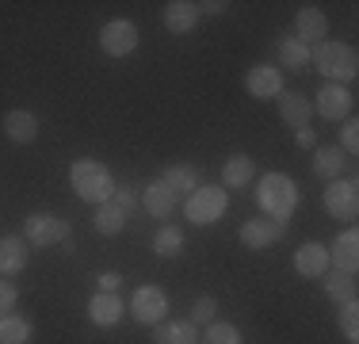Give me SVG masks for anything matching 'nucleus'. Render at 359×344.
I'll list each match as a JSON object with an SVG mask.
<instances>
[{"label":"nucleus","mask_w":359,"mask_h":344,"mask_svg":"<svg viewBox=\"0 0 359 344\" xmlns=\"http://www.w3.org/2000/svg\"><path fill=\"white\" fill-rule=\"evenodd\" d=\"M229 211V192L226 187H195L191 195L184 199V218L191 222V226H215L222 214Z\"/></svg>","instance_id":"obj_6"},{"label":"nucleus","mask_w":359,"mask_h":344,"mask_svg":"<svg viewBox=\"0 0 359 344\" xmlns=\"http://www.w3.org/2000/svg\"><path fill=\"white\" fill-rule=\"evenodd\" d=\"M15 306H20V287L8 283V279H0V317L15 314Z\"/></svg>","instance_id":"obj_34"},{"label":"nucleus","mask_w":359,"mask_h":344,"mask_svg":"<svg viewBox=\"0 0 359 344\" xmlns=\"http://www.w3.org/2000/svg\"><path fill=\"white\" fill-rule=\"evenodd\" d=\"M325 249H329V268L348 272V275L359 272V234H355V226H348L344 234H337L332 245H325Z\"/></svg>","instance_id":"obj_15"},{"label":"nucleus","mask_w":359,"mask_h":344,"mask_svg":"<svg viewBox=\"0 0 359 344\" xmlns=\"http://www.w3.org/2000/svg\"><path fill=\"white\" fill-rule=\"evenodd\" d=\"M0 131H4V138L12 145H31L39 138V115L27 107H12L4 115V123H0Z\"/></svg>","instance_id":"obj_16"},{"label":"nucleus","mask_w":359,"mask_h":344,"mask_svg":"<svg viewBox=\"0 0 359 344\" xmlns=\"http://www.w3.org/2000/svg\"><path fill=\"white\" fill-rule=\"evenodd\" d=\"M310 65H318V73L332 84H348L355 81L359 73V54L352 42H337V39H325L310 50Z\"/></svg>","instance_id":"obj_1"},{"label":"nucleus","mask_w":359,"mask_h":344,"mask_svg":"<svg viewBox=\"0 0 359 344\" xmlns=\"http://www.w3.org/2000/svg\"><path fill=\"white\" fill-rule=\"evenodd\" d=\"M256 203H260V211L268 214V218L287 222L298 206V184L287 172H264V176L256 180Z\"/></svg>","instance_id":"obj_3"},{"label":"nucleus","mask_w":359,"mask_h":344,"mask_svg":"<svg viewBox=\"0 0 359 344\" xmlns=\"http://www.w3.org/2000/svg\"><path fill=\"white\" fill-rule=\"evenodd\" d=\"M69 184H73V192L81 195L84 203H92V206L107 203L111 192L118 187L115 176H111V168L104 165V161H96V157H76L69 165Z\"/></svg>","instance_id":"obj_2"},{"label":"nucleus","mask_w":359,"mask_h":344,"mask_svg":"<svg viewBox=\"0 0 359 344\" xmlns=\"http://www.w3.org/2000/svg\"><path fill=\"white\" fill-rule=\"evenodd\" d=\"M138 206H142L145 214H153V218H161V222H165V218H172V214L180 211V199L172 195V187H168L165 180H161V176H153L149 184H145L142 192H138Z\"/></svg>","instance_id":"obj_12"},{"label":"nucleus","mask_w":359,"mask_h":344,"mask_svg":"<svg viewBox=\"0 0 359 344\" xmlns=\"http://www.w3.org/2000/svg\"><path fill=\"white\" fill-rule=\"evenodd\" d=\"M126 306L118 295H107V291H96V295L88 298V322L96 325V329H115L118 322H123Z\"/></svg>","instance_id":"obj_19"},{"label":"nucleus","mask_w":359,"mask_h":344,"mask_svg":"<svg viewBox=\"0 0 359 344\" xmlns=\"http://www.w3.org/2000/svg\"><path fill=\"white\" fill-rule=\"evenodd\" d=\"M352 107H355V96L348 84L325 81L321 92L313 96V111H318L325 123H344V119H352Z\"/></svg>","instance_id":"obj_10"},{"label":"nucleus","mask_w":359,"mask_h":344,"mask_svg":"<svg viewBox=\"0 0 359 344\" xmlns=\"http://www.w3.org/2000/svg\"><path fill=\"white\" fill-rule=\"evenodd\" d=\"M344 165H348V157H344V150H340L337 142H332V145H318V150H313V172H318L325 184H329V180H340Z\"/></svg>","instance_id":"obj_23"},{"label":"nucleus","mask_w":359,"mask_h":344,"mask_svg":"<svg viewBox=\"0 0 359 344\" xmlns=\"http://www.w3.org/2000/svg\"><path fill=\"white\" fill-rule=\"evenodd\" d=\"M294 145H302V150H318V131H310V126L294 131Z\"/></svg>","instance_id":"obj_36"},{"label":"nucleus","mask_w":359,"mask_h":344,"mask_svg":"<svg viewBox=\"0 0 359 344\" xmlns=\"http://www.w3.org/2000/svg\"><path fill=\"white\" fill-rule=\"evenodd\" d=\"M226 0H207V4H199V15H222V12H226Z\"/></svg>","instance_id":"obj_37"},{"label":"nucleus","mask_w":359,"mask_h":344,"mask_svg":"<svg viewBox=\"0 0 359 344\" xmlns=\"http://www.w3.org/2000/svg\"><path fill=\"white\" fill-rule=\"evenodd\" d=\"M153 344H199V325L165 317L161 325H153Z\"/></svg>","instance_id":"obj_25"},{"label":"nucleus","mask_w":359,"mask_h":344,"mask_svg":"<svg viewBox=\"0 0 359 344\" xmlns=\"http://www.w3.org/2000/svg\"><path fill=\"white\" fill-rule=\"evenodd\" d=\"M161 180H165L168 187H172V195L180 203L187 199V195L195 192V187H199V172H195L191 165H168L165 172H161Z\"/></svg>","instance_id":"obj_28"},{"label":"nucleus","mask_w":359,"mask_h":344,"mask_svg":"<svg viewBox=\"0 0 359 344\" xmlns=\"http://www.w3.org/2000/svg\"><path fill=\"white\" fill-rule=\"evenodd\" d=\"M279 119H283L287 126H294V131H302V126H310L313 119V103L306 100V92H279Z\"/></svg>","instance_id":"obj_21"},{"label":"nucleus","mask_w":359,"mask_h":344,"mask_svg":"<svg viewBox=\"0 0 359 344\" xmlns=\"http://www.w3.org/2000/svg\"><path fill=\"white\" fill-rule=\"evenodd\" d=\"M287 237V222H279V218H268V214H256V218H249L241 226V245L245 249H271L276 241H283Z\"/></svg>","instance_id":"obj_11"},{"label":"nucleus","mask_w":359,"mask_h":344,"mask_svg":"<svg viewBox=\"0 0 359 344\" xmlns=\"http://www.w3.org/2000/svg\"><path fill=\"white\" fill-rule=\"evenodd\" d=\"M321 206H325V214L329 218H337V222H355V214H359V187H355V180H329L325 184V192H321Z\"/></svg>","instance_id":"obj_7"},{"label":"nucleus","mask_w":359,"mask_h":344,"mask_svg":"<svg viewBox=\"0 0 359 344\" xmlns=\"http://www.w3.org/2000/svg\"><path fill=\"white\" fill-rule=\"evenodd\" d=\"M276 62H279V69H290V73H306V65H310V46H302L294 34H283V39L276 42Z\"/></svg>","instance_id":"obj_22"},{"label":"nucleus","mask_w":359,"mask_h":344,"mask_svg":"<svg viewBox=\"0 0 359 344\" xmlns=\"http://www.w3.org/2000/svg\"><path fill=\"white\" fill-rule=\"evenodd\" d=\"M256 176V161L249 153H233L222 161V187H245Z\"/></svg>","instance_id":"obj_26"},{"label":"nucleus","mask_w":359,"mask_h":344,"mask_svg":"<svg viewBox=\"0 0 359 344\" xmlns=\"http://www.w3.org/2000/svg\"><path fill=\"white\" fill-rule=\"evenodd\" d=\"M340 150H344V157H355L359 153V123L355 119H344V123H340Z\"/></svg>","instance_id":"obj_33"},{"label":"nucleus","mask_w":359,"mask_h":344,"mask_svg":"<svg viewBox=\"0 0 359 344\" xmlns=\"http://www.w3.org/2000/svg\"><path fill=\"white\" fill-rule=\"evenodd\" d=\"M134 211H138V192H134L130 184H123V187L111 192L107 203L96 206V214H92V230H96L100 237H118L126 226H130Z\"/></svg>","instance_id":"obj_4"},{"label":"nucleus","mask_w":359,"mask_h":344,"mask_svg":"<svg viewBox=\"0 0 359 344\" xmlns=\"http://www.w3.org/2000/svg\"><path fill=\"white\" fill-rule=\"evenodd\" d=\"M325 34H329V15H325L318 4L298 8L294 12V39L302 42V46H318V42H325Z\"/></svg>","instance_id":"obj_14"},{"label":"nucleus","mask_w":359,"mask_h":344,"mask_svg":"<svg viewBox=\"0 0 359 344\" xmlns=\"http://www.w3.org/2000/svg\"><path fill=\"white\" fill-rule=\"evenodd\" d=\"M321 287H325V295H329L337 306H344V303H355V295H359V287H355V275H348V272H337V268H329V272L321 275Z\"/></svg>","instance_id":"obj_24"},{"label":"nucleus","mask_w":359,"mask_h":344,"mask_svg":"<svg viewBox=\"0 0 359 344\" xmlns=\"http://www.w3.org/2000/svg\"><path fill=\"white\" fill-rule=\"evenodd\" d=\"M153 253H157L161 260L184 256V230H180L176 222H165V226H157V234H153Z\"/></svg>","instance_id":"obj_27"},{"label":"nucleus","mask_w":359,"mask_h":344,"mask_svg":"<svg viewBox=\"0 0 359 344\" xmlns=\"http://www.w3.org/2000/svg\"><path fill=\"white\" fill-rule=\"evenodd\" d=\"M27 260H31V245H27L20 234L0 237V279H12V275H20L23 268H27Z\"/></svg>","instance_id":"obj_20"},{"label":"nucleus","mask_w":359,"mask_h":344,"mask_svg":"<svg viewBox=\"0 0 359 344\" xmlns=\"http://www.w3.org/2000/svg\"><path fill=\"white\" fill-rule=\"evenodd\" d=\"M161 20H165L168 34H180V39H184V34H191L199 27V4H195V0H168Z\"/></svg>","instance_id":"obj_17"},{"label":"nucleus","mask_w":359,"mask_h":344,"mask_svg":"<svg viewBox=\"0 0 359 344\" xmlns=\"http://www.w3.org/2000/svg\"><path fill=\"white\" fill-rule=\"evenodd\" d=\"M199 344H245V337L233 322H210L207 333L199 337Z\"/></svg>","instance_id":"obj_30"},{"label":"nucleus","mask_w":359,"mask_h":344,"mask_svg":"<svg viewBox=\"0 0 359 344\" xmlns=\"http://www.w3.org/2000/svg\"><path fill=\"white\" fill-rule=\"evenodd\" d=\"M126 314H130L138 325H149V329H153V325H161L168 317V295L161 287H153V283H142V287L130 295Z\"/></svg>","instance_id":"obj_8"},{"label":"nucleus","mask_w":359,"mask_h":344,"mask_svg":"<svg viewBox=\"0 0 359 344\" xmlns=\"http://www.w3.org/2000/svg\"><path fill=\"white\" fill-rule=\"evenodd\" d=\"M294 272L302 275V279H321V275L329 272V249H325L321 241H302V245L294 249Z\"/></svg>","instance_id":"obj_18"},{"label":"nucleus","mask_w":359,"mask_h":344,"mask_svg":"<svg viewBox=\"0 0 359 344\" xmlns=\"http://www.w3.org/2000/svg\"><path fill=\"white\" fill-rule=\"evenodd\" d=\"M245 92H249L252 100H276L279 92H283V73L271 62L252 65L249 73H245Z\"/></svg>","instance_id":"obj_13"},{"label":"nucleus","mask_w":359,"mask_h":344,"mask_svg":"<svg viewBox=\"0 0 359 344\" xmlns=\"http://www.w3.org/2000/svg\"><path fill=\"white\" fill-rule=\"evenodd\" d=\"M138 42H142V34L134 20H107L100 27V50L107 58H130L138 50Z\"/></svg>","instance_id":"obj_9"},{"label":"nucleus","mask_w":359,"mask_h":344,"mask_svg":"<svg viewBox=\"0 0 359 344\" xmlns=\"http://www.w3.org/2000/svg\"><path fill=\"white\" fill-rule=\"evenodd\" d=\"M340 310V333H344V340H359V306L355 303H344V306H337Z\"/></svg>","instance_id":"obj_32"},{"label":"nucleus","mask_w":359,"mask_h":344,"mask_svg":"<svg viewBox=\"0 0 359 344\" xmlns=\"http://www.w3.org/2000/svg\"><path fill=\"white\" fill-rule=\"evenodd\" d=\"M215 314H218V298L215 295H199L191 303V317H187V322L191 325H210V322H218Z\"/></svg>","instance_id":"obj_31"},{"label":"nucleus","mask_w":359,"mask_h":344,"mask_svg":"<svg viewBox=\"0 0 359 344\" xmlns=\"http://www.w3.org/2000/svg\"><path fill=\"white\" fill-rule=\"evenodd\" d=\"M96 283H100V291H107V295H118V287H123V275H118V272H100Z\"/></svg>","instance_id":"obj_35"},{"label":"nucleus","mask_w":359,"mask_h":344,"mask_svg":"<svg viewBox=\"0 0 359 344\" xmlns=\"http://www.w3.org/2000/svg\"><path fill=\"white\" fill-rule=\"evenodd\" d=\"M23 241L31 249H54V245H65L73 237V222L62 218V214H50V211H35L23 218Z\"/></svg>","instance_id":"obj_5"},{"label":"nucleus","mask_w":359,"mask_h":344,"mask_svg":"<svg viewBox=\"0 0 359 344\" xmlns=\"http://www.w3.org/2000/svg\"><path fill=\"white\" fill-rule=\"evenodd\" d=\"M35 337V325L20 314H4L0 317V344H31Z\"/></svg>","instance_id":"obj_29"}]
</instances>
